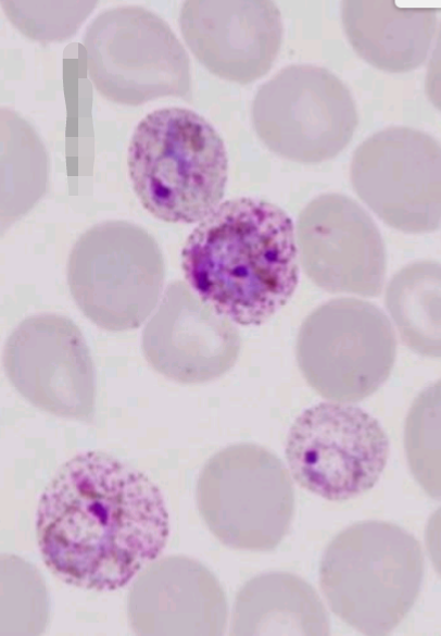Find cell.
Returning <instances> with one entry per match:
<instances>
[{
    "mask_svg": "<svg viewBox=\"0 0 441 636\" xmlns=\"http://www.w3.org/2000/svg\"><path fill=\"white\" fill-rule=\"evenodd\" d=\"M440 263L415 261L391 278L387 309L403 342L415 353L440 357Z\"/></svg>",
    "mask_w": 441,
    "mask_h": 636,
    "instance_id": "cell-19",
    "label": "cell"
},
{
    "mask_svg": "<svg viewBox=\"0 0 441 636\" xmlns=\"http://www.w3.org/2000/svg\"><path fill=\"white\" fill-rule=\"evenodd\" d=\"M93 4L90 1H2L12 24L27 37L40 41L72 36Z\"/></svg>",
    "mask_w": 441,
    "mask_h": 636,
    "instance_id": "cell-22",
    "label": "cell"
},
{
    "mask_svg": "<svg viewBox=\"0 0 441 636\" xmlns=\"http://www.w3.org/2000/svg\"><path fill=\"white\" fill-rule=\"evenodd\" d=\"M389 456L379 422L363 409L320 402L293 422L286 459L293 478L330 501H345L377 484Z\"/></svg>",
    "mask_w": 441,
    "mask_h": 636,
    "instance_id": "cell-10",
    "label": "cell"
},
{
    "mask_svg": "<svg viewBox=\"0 0 441 636\" xmlns=\"http://www.w3.org/2000/svg\"><path fill=\"white\" fill-rule=\"evenodd\" d=\"M396 339L386 314L356 298H337L302 322L295 358L306 383L322 397L358 402L376 392L394 365Z\"/></svg>",
    "mask_w": 441,
    "mask_h": 636,
    "instance_id": "cell-8",
    "label": "cell"
},
{
    "mask_svg": "<svg viewBox=\"0 0 441 636\" xmlns=\"http://www.w3.org/2000/svg\"><path fill=\"white\" fill-rule=\"evenodd\" d=\"M151 367L181 384L216 379L236 363L241 339L229 319L184 282H172L141 338Z\"/></svg>",
    "mask_w": 441,
    "mask_h": 636,
    "instance_id": "cell-14",
    "label": "cell"
},
{
    "mask_svg": "<svg viewBox=\"0 0 441 636\" xmlns=\"http://www.w3.org/2000/svg\"><path fill=\"white\" fill-rule=\"evenodd\" d=\"M299 259L306 276L330 294L377 297L387 258L378 227L353 199L324 194L311 200L297 223Z\"/></svg>",
    "mask_w": 441,
    "mask_h": 636,
    "instance_id": "cell-13",
    "label": "cell"
},
{
    "mask_svg": "<svg viewBox=\"0 0 441 636\" xmlns=\"http://www.w3.org/2000/svg\"><path fill=\"white\" fill-rule=\"evenodd\" d=\"M251 123L270 152L298 163L317 164L349 145L358 115L349 88L332 72L291 64L259 87Z\"/></svg>",
    "mask_w": 441,
    "mask_h": 636,
    "instance_id": "cell-9",
    "label": "cell"
},
{
    "mask_svg": "<svg viewBox=\"0 0 441 636\" xmlns=\"http://www.w3.org/2000/svg\"><path fill=\"white\" fill-rule=\"evenodd\" d=\"M2 224L24 214L45 194L48 158L30 125L13 111L1 110Z\"/></svg>",
    "mask_w": 441,
    "mask_h": 636,
    "instance_id": "cell-20",
    "label": "cell"
},
{
    "mask_svg": "<svg viewBox=\"0 0 441 636\" xmlns=\"http://www.w3.org/2000/svg\"><path fill=\"white\" fill-rule=\"evenodd\" d=\"M128 174L143 208L168 223L201 222L225 194L223 139L198 113L171 107L149 113L128 148Z\"/></svg>",
    "mask_w": 441,
    "mask_h": 636,
    "instance_id": "cell-3",
    "label": "cell"
},
{
    "mask_svg": "<svg viewBox=\"0 0 441 636\" xmlns=\"http://www.w3.org/2000/svg\"><path fill=\"white\" fill-rule=\"evenodd\" d=\"M127 616L137 635H222L227 601L204 564L171 556L139 574L128 593Z\"/></svg>",
    "mask_w": 441,
    "mask_h": 636,
    "instance_id": "cell-16",
    "label": "cell"
},
{
    "mask_svg": "<svg viewBox=\"0 0 441 636\" xmlns=\"http://www.w3.org/2000/svg\"><path fill=\"white\" fill-rule=\"evenodd\" d=\"M181 267L189 287L216 312L240 325H261L299 283L293 222L266 200H227L188 236Z\"/></svg>",
    "mask_w": 441,
    "mask_h": 636,
    "instance_id": "cell-2",
    "label": "cell"
},
{
    "mask_svg": "<svg viewBox=\"0 0 441 636\" xmlns=\"http://www.w3.org/2000/svg\"><path fill=\"white\" fill-rule=\"evenodd\" d=\"M441 151L429 134L406 126L375 133L354 151L351 183L386 224L410 234L441 223Z\"/></svg>",
    "mask_w": 441,
    "mask_h": 636,
    "instance_id": "cell-11",
    "label": "cell"
},
{
    "mask_svg": "<svg viewBox=\"0 0 441 636\" xmlns=\"http://www.w3.org/2000/svg\"><path fill=\"white\" fill-rule=\"evenodd\" d=\"M408 463L427 494L440 496V383L427 387L415 400L406 422Z\"/></svg>",
    "mask_w": 441,
    "mask_h": 636,
    "instance_id": "cell-21",
    "label": "cell"
},
{
    "mask_svg": "<svg viewBox=\"0 0 441 636\" xmlns=\"http://www.w3.org/2000/svg\"><path fill=\"white\" fill-rule=\"evenodd\" d=\"M3 367L34 407L60 417L92 420L94 367L81 332L68 317L42 313L24 319L5 341Z\"/></svg>",
    "mask_w": 441,
    "mask_h": 636,
    "instance_id": "cell-12",
    "label": "cell"
},
{
    "mask_svg": "<svg viewBox=\"0 0 441 636\" xmlns=\"http://www.w3.org/2000/svg\"><path fill=\"white\" fill-rule=\"evenodd\" d=\"M179 26L209 72L241 85L270 70L282 41L280 11L270 0H187Z\"/></svg>",
    "mask_w": 441,
    "mask_h": 636,
    "instance_id": "cell-15",
    "label": "cell"
},
{
    "mask_svg": "<svg viewBox=\"0 0 441 636\" xmlns=\"http://www.w3.org/2000/svg\"><path fill=\"white\" fill-rule=\"evenodd\" d=\"M168 535L160 489L142 472L102 451L63 463L36 513L46 566L66 584L88 590L125 586L159 557Z\"/></svg>",
    "mask_w": 441,
    "mask_h": 636,
    "instance_id": "cell-1",
    "label": "cell"
},
{
    "mask_svg": "<svg viewBox=\"0 0 441 636\" xmlns=\"http://www.w3.org/2000/svg\"><path fill=\"white\" fill-rule=\"evenodd\" d=\"M164 278L159 244L126 221L93 225L79 236L67 260L75 303L92 323L111 332L139 327L155 308Z\"/></svg>",
    "mask_w": 441,
    "mask_h": 636,
    "instance_id": "cell-5",
    "label": "cell"
},
{
    "mask_svg": "<svg viewBox=\"0 0 441 636\" xmlns=\"http://www.w3.org/2000/svg\"><path fill=\"white\" fill-rule=\"evenodd\" d=\"M330 621L316 590L288 572L249 579L237 594L234 635H328Z\"/></svg>",
    "mask_w": 441,
    "mask_h": 636,
    "instance_id": "cell-18",
    "label": "cell"
},
{
    "mask_svg": "<svg viewBox=\"0 0 441 636\" xmlns=\"http://www.w3.org/2000/svg\"><path fill=\"white\" fill-rule=\"evenodd\" d=\"M196 499L211 533L234 549L273 550L294 513V489L284 463L249 442L228 446L205 462Z\"/></svg>",
    "mask_w": 441,
    "mask_h": 636,
    "instance_id": "cell-6",
    "label": "cell"
},
{
    "mask_svg": "<svg viewBox=\"0 0 441 636\" xmlns=\"http://www.w3.org/2000/svg\"><path fill=\"white\" fill-rule=\"evenodd\" d=\"M84 47L89 78L111 102L192 99L189 57L168 24L150 10L126 5L103 11L88 26Z\"/></svg>",
    "mask_w": 441,
    "mask_h": 636,
    "instance_id": "cell-7",
    "label": "cell"
},
{
    "mask_svg": "<svg viewBox=\"0 0 441 636\" xmlns=\"http://www.w3.org/2000/svg\"><path fill=\"white\" fill-rule=\"evenodd\" d=\"M436 8L399 7L395 1L346 0L341 18L356 53L389 72L417 68L427 58L437 28Z\"/></svg>",
    "mask_w": 441,
    "mask_h": 636,
    "instance_id": "cell-17",
    "label": "cell"
},
{
    "mask_svg": "<svg viewBox=\"0 0 441 636\" xmlns=\"http://www.w3.org/2000/svg\"><path fill=\"white\" fill-rule=\"evenodd\" d=\"M419 541L385 521L354 523L327 545L319 585L331 611L364 635H386L413 608L424 577Z\"/></svg>",
    "mask_w": 441,
    "mask_h": 636,
    "instance_id": "cell-4",
    "label": "cell"
}]
</instances>
